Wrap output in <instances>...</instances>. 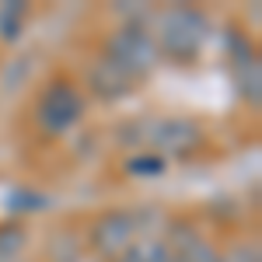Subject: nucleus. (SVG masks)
<instances>
[{
	"mask_svg": "<svg viewBox=\"0 0 262 262\" xmlns=\"http://www.w3.org/2000/svg\"><path fill=\"white\" fill-rule=\"evenodd\" d=\"M158 56L161 53H158L154 35L147 28H140V25H126V28H119L112 39L105 42V60L116 63L119 70H126L137 84L158 67Z\"/></svg>",
	"mask_w": 262,
	"mask_h": 262,
	"instance_id": "nucleus-1",
	"label": "nucleus"
},
{
	"mask_svg": "<svg viewBox=\"0 0 262 262\" xmlns=\"http://www.w3.org/2000/svg\"><path fill=\"white\" fill-rule=\"evenodd\" d=\"M210 25L200 11L192 7H171L161 14V32H158V53H168L171 60H192L200 53L203 39H206Z\"/></svg>",
	"mask_w": 262,
	"mask_h": 262,
	"instance_id": "nucleus-2",
	"label": "nucleus"
},
{
	"mask_svg": "<svg viewBox=\"0 0 262 262\" xmlns=\"http://www.w3.org/2000/svg\"><path fill=\"white\" fill-rule=\"evenodd\" d=\"M81 116H84V98L70 81H53L35 105V119H39L42 133H49V137L67 133L70 126L81 122Z\"/></svg>",
	"mask_w": 262,
	"mask_h": 262,
	"instance_id": "nucleus-3",
	"label": "nucleus"
},
{
	"mask_svg": "<svg viewBox=\"0 0 262 262\" xmlns=\"http://www.w3.org/2000/svg\"><path fill=\"white\" fill-rule=\"evenodd\" d=\"M137 238V217L133 213H122V210H112L95 221L91 227V245L101 255H116V252H126Z\"/></svg>",
	"mask_w": 262,
	"mask_h": 262,
	"instance_id": "nucleus-4",
	"label": "nucleus"
},
{
	"mask_svg": "<svg viewBox=\"0 0 262 262\" xmlns=\"http://www.w3.org/2000/svg\"><path fill=\"white\" fill-rule=\"evenodd\" d=\"M150 143H158V150L171 154V158H189L192 150L203 147V129L192 119L154 122V137H150Z\"/></svg>",
	"mask_w": 262,
	"mask_h": 262,
	"instance_id": "nucleus-5",
	"label": "nucleus"
},
{
	"mask_svg": "<svg viewBox=\"0 0 262 262\" xmlns=\"http://www.w3.org/2000/svg\"><path fill=\"white\" fill-rule=\"evenodd\" d=\"M88 88L105 101H119V98H126V95H133L137 81H133L126 70H119L116 63H108L101 56V60L91 67V74H88Z\"/></svg>",
	"mask_w": 262,
	"mask_h": 262,
	"instance_id": "nucleus-6",
	"label": "nucleus"
},
{
	"mask_svg": "<svg viewBox=\"0 0 262 262\" xmlns=\"http://www.w3.org/2000/svg\"><path fill=\"white\" fill-rule=\"evenodd\" d=\"M171 262H224V255L213 245L203 238L200 231H189V227H175L171 231Z\"/></svg>",
	"mask_w": 262,
	"mask_h": 262,
	"instance_id": "nucleus-7",
	"label": "nucleus"
},
{
	"mask_svg": "<svg viewBox=\"0 0 262 262\" xmlns=\"http://www.w3.org/2000/svg\"><path fill=\"white\" fill-rule=\"evenodd\" d=\"M25 242H28V231L21 224H0V262H18Z\"/></svg>",
	"mask_w": 262,
	"mask_h": 262,
	"instance_id": "nucleus-8",
	"label": "nucleus"
},
{
	"mask_svg": "<svg viewBox=\"0 0 262 262\" xmlns=\"http://www.w3.org/2000/svg\"><path fill=\"white\" fill-rule=\"evenodd\" d=\"M25 4L11 0V4H0V39L4 42H14L21 35V25H25Z\"/></svg>",
	"mask_w": 262,
	"mask_h": 262,
	"instance_id": "nucleus-9",
	"label": "nucleus"
},
{
	"mask_svg": "<svg viewBox=\"0 0 262 262\" xmlns=\"http://www.w3.org/2000/svg\"><path fill=\"white\" fill-rule=\"evenodd\" d=\"M119 262H171V252L161 242H140V245H129Z\"/></svg>",
	"mask_w": 262,
	"mask_h": 262,
	"instance_id": "nucleus-10",
	"label": "nucleus"
},
{
	"mask_svg": "<svg viewBox=\"0 0 262 262\" xmlns=\"http://www.w3.org/2000/svg\"><path fill=\"white\" fill-rule=\"evenodd\" d=\"M129 171H133V175H161L164 161L158 154H154V158H133V161H129Z\"/></svg>",
	"mask_w": 262,
	"mask_h": 262,
	"instance_id": "nucleus-11",
	"label": "nucleus"
}]
</instances>
